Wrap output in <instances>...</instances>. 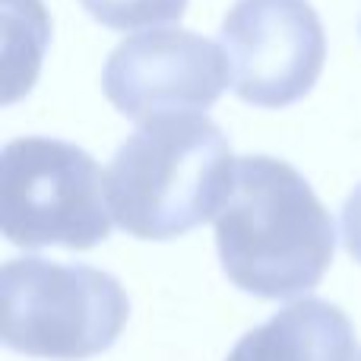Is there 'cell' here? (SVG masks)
I'll return each instance as SVG.
<instances>
[{
  "instance_id": "cell-1",
  "label": "cell",
  "mask_w": 361,
  "mask_h": 361,
  "mask_svg": "<svg viewBox=\"0 0 361 361\" xmlns=\"http://www.w3.org/2000/svg\"><path fill=\"white\" fill-rule=\"evenodd\" d=\"M222 269L241 292L279 301L320 286L336 254V225L305 178L273 156H241L216 219Z\"/></svg>"
},
{
  "instance_id": "cell-2",
  "label": "cell",
  "mask_w": 361,
  "mask_h": 361,
  "mask_svg": "<svg viewBox=\"0 0 361 361\" xmlns=\"http://www.w3.org/2000/svg\"><path fill=\"white\" fill-rule=\"evenodd\" d=\"M228 137L206 114L140 124L105 169L108 209L140 241H171L219 219L235 187Z\"/></svg>"
},
{
  "instance_id": "cell-3",
  "label": "cell",
  "mask_w": 361,
  "mask_h": 361,
  "mask_svg": "<svg viewBox=\"0 0 361 361\" xmlns=\"http://www.w3.org/2000/svg\"><path fill=\"white\" fill-rule=\"evenodd\" d=\"M0 333L19 355L86 361L118 343L130 301L111 273L23 257L0 269Z\"/></svg>"
},
{
  "instance_id": "cell-4",
  "label": "cell",
  "mask_w": 361,
  "mask_h": 361,
  "mask_svg": "<svg viewBox=\"0 0 361 361\" xmlns=\"http://www.w3.org/2000/svg\"><path fill=\"white\" fill-rule=\"evenodd\" d=\"M105 171L80 146L19 137L0 156V228L25 250H89L111 235Z\"/></svg>"
},
{
  "instance_id": "cell-5",
  "label": "cell",
  "mask_w": 361,
  "mask_h": 361,
  "mask_svg": "<svg viewBox=\"0 0 361 361\" xmlns=\"http://www.w3.org/2000/svg\"><path fill=\"white\" fill-rule=\"evenodd\" d=\"M219 44L238 99L286 108L314 89L326 61V32L307 0H235Z\"/></svg>"
},
{
  "instance_id": "cell-6",
  "label": "cell",
  "mask_w": 361,
  "mask_h": 361,
  "mask_svg": "<svg viewBox=\"0 0 361 361\" xmlns=\"http://www.w3.org/2000/svg\"><path fill=\"white\" fill-rule=\"evenodd\" d=\"M231 80L222 44L187 29L130 35L108 54L102 89L130 121L200 114L212 108Z\"/></svg>"
},
{
  "instance_id": "cell-7",
  "label": "cell",
  "mask_w": 361,
  "mask_h": 361,
  "mask_svg": "<svg viewBox=\"0 0 361 361\" xmlns=\"http://www.w3.org/2000/svg\"><path fill=\"white\" fill-rule=\"evenodd\" d=\"M225 361H358V339L345 311L301 298L244 333Z\"/></svg>"
},
{
  "instance_id": "cell-8",
  "label": "cell",
  "mask_w": 361,
  "mask_h": 361,
  "mask_svg": "<svg viewBox=\"0 0 361 361\" xmlns=\"http://www.w3.org/2000/svg\"><path fill=\"white\" fill-rule=\"evenodd\" d=\"M48 44V13L42 0H4V102L32 89Z\"/></svg>"
},
{
  "instance_id": "cell-9",
  "label": "cell",
  "mask_w": 361,
  "mask_h": 361,
  "mask_svg": "<svg viewBox=\"0 0 361 361\" xmlns=\"http://www.w3.org/2000/svg\"><path fill=\"white\" fill-rule=\"evenodd\" d=\"M82 10L108 29H149L184 16L187 0H80Z\"/></svg>"
},
{
  "instance_id": "cell-10",
  "label": "cell",
  "mask_w": 361,
  "mask_h": 361,
  "mask_svg": "<svg viewBox=\"0 0 361 361\" xmlns=\"http://www.w3.org/2000/svg\"><path fill=\"white\" fill-rule=\"evenodd\" d=\"M343 241L349 247L352 260L361 263V184L349 193L343 206Z\"/></svg>"
},
{
  "instance_id": "cell-11",
  "label": "cell",
  "mask_w": 361,
  "mask_h": 361,
  "mask_svg": "<svg viewBox=\"0 0 361 361\" xmlns=\"http://www.w3.org/2000/svg\"><path fill=\"white\" fill-rule=\"evenodd\" d=\"M358 361H361V358H358Z\"/></svg>"
}]
</instances>
